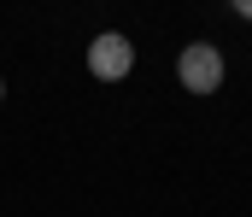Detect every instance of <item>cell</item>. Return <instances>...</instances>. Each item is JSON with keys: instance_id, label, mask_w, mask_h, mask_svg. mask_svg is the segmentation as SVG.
Here are the masks:
<instances>
[{"instance_id": "obj_2", "label": "cell", "mask_w": 252, "mask_h": 217, "mask_svg": "<svg viewBox=\"0 0 252 217\" xmlns=\"http://www.w3.org/2000/svg\"><path fill=\"white\" fill-rule=\"evenodd\" d=\"M88 71L100 76V82H124V76L135 71V47H129V35H118V30L94 35V41H88Z\"/></svg>"}, {"instance_id": "obj_1", "label": "cell", "mask_w": 252, "mask_h": 217, "mask_svg": "<svg viewBox=\"0 0 252 217\" xmlns=\"http://www.w3.org/2000/svg\"><path fill=\"white\" fill-rule=\"evenodd\" d=\"M176 82H182L188 94H217V88H223V47L188 41L182 59H176Z\"/></svg>"}, {"instance_id": "obj_4", "label": "cell", "mask_w": 252, "mask_h": 217, "mask_svg": "<svg viewBox=\"0 0 252 217\" xmlns=\"http://www.w3.org/2000/svg\"><path fill=\"white\" fill-rule=\"evenodd\" d=\"M0 100H6V82H0Z\"/></svg>"}, {"instance_id": "obj_3", "label": "cell", "mask_w": 252, "mask_h": 217, "mask_svg": "<svg viewBox=\"0 0 252 217\" xmlns=\"http://www.w3.org/2000/svg\"><path fill=\"white\" fill-rule=\"evenodd\" d=\"M235 12H241V18H247V24H252V0H235Z\"/></svg>"}]
</instances>
